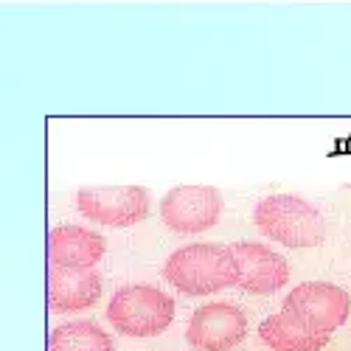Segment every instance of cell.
<instances>
[{
  "instance_id": "cell-5",
  "label": "cell",
  "mask_w": 351,
  "mask_h": 351,
  "mask_svg": "<svg viewBox=\"0 0 351 351\" xmlns=\"http://www.w3.org/2000/svg\"><path fill=\"white\" fill-rule=\"evenodd\" d=\"M222 194L211 186H178L160 199V219L174 233H202L219 222Z\"/></svg>"
},
{
  "instance_id": "cell-7",
  "label": "cell",
  "mask_w": 351,
  "mask_h": 351,
  "mask_svg": "<svg viewBox=\"0 0 351 351\" xmlns=\"http://www.w3.org/2000/svg\"><path fill=\"white\" fill-rule=\"evenodd\" d=\"M233 284L253 295H273L289 281V265L284 256L261 242H233L230 247Z\"/></svg>"
},
{
  "instance_id": "cell-2",
  "label": "cell",
  "mask_w": 351,
  "mask_h": 351,
  "mask_svg": "<svg viewBox=\"0 0 351 351\" xmlns=\"http://www.w3.org/2000/svg\"><path fill=\"white\" fill-rule=\"evenodd\" d=\"M163 278L180 289L183 295H211L233 284V265L230 250L214 242H197L174 250L166 265Z\"/></svg>"
},
{
  "instance_id": "cell-8",
  "label": "cell",
  "mask_w": 351,
  "mask_h": 351,
  "mask_svg": "<svg viewBox=\"0 0 351 351\" xmlns=\"http://www.w3.org/2000/svg\"><path fill=\"white\" fill-rule=\"evenodd\" d=\"M247 335V317L228 301L199 306L186 329V340L197 351H230Z\"/></svg>"
},
{
  "instance_id": "cell-11",
  "label": "cell",
  "mask_w": 351,
  "mask_h": 351,
  "mask_svg": "<svg viewBox=\"0 0 351 351\" xmlns=\"http://www.w3.org/2000/svg\"><path fill=\"white\" fill-rule=\"evenodd\" d=\"M258 337L273 351H320L329 343V335L315 332L301 317H295L292 312H284V309L278 315H270L265 324L258 326Z\"/></svg>"
},
{
  "instance_id": "cell-10",
  "label": "cell",
  "mask_w": 351,
  "mask_h": 351,
  "mask_svg": "<svg viewBox=\"0 0 351 351\" xmlns=\"http://www.w3.org/2000/svg\"><path fill=\"white\" fill-rule=\"evenodd\" d=\"M101 298V278L96 270H62L51 267L48 276V301L51 312L65 315L90 309Z\"/></svg>"
},
{
  "instance_id": "cell-3",
  "label": "cell",
  "mask_w": 351,
  "mask_h": 351,
  "mask_svg": "<svg viewBox=\"0 0 351 351\" xmlns=\"http://www.w3.org/2000/svg\"><path fill=\"white\" fill-rule=\"evenodd\" d=\"M107 320L127 337H155L171 326L174 301L152 284H127L110 298Z\"/></svg>"
},
{
  "instance_id": "cell-1",
  "label": "cell",
  "mask_w": 351,
  "mask_h": 351,
  "mask_svg": "<svg viewBox=\"0 0 351 351\" xmlns=\"http://www.w3.org/2000/svg\"><path fill=\"white\" fill-rule=\"evenodd\" d=\"M256 228L287 247H317L326 239V222L315 206L295 194H270L253 211Z\"/></svg>"
},
{
  "instance_id": "cell-4",
  "label": "cell",
  "mask_w": 351,
  "mask_h": 351,
  "mask_svg": "<svg viewBox=\"0 0 351 351\" xmlns=\"http://www.w3.org/2000/svg\"><path fill=\"white\" fill-rule=\"evenodd\" d=\"M82 217L107 228H132L149 217V191L143 186H84L76 194Z\"/></svg>"
},
{
  "instance_id": "cell-12",
  "label": "cell",
  "mask_w": 351,
  "mask_h": 351,
  "mask_svg": "<svg viewBox=\"0 0 351 351\" xmlns=\"http://www.w3.org/2000/svg\"><path fill=\"white\" fill-rule=\"evenodd\" d=\"M51 351H115V346L93 320H73L51 332Z\"/></svg>"
},
{
  "instance_id": "cell-9",
  "label": "cell",
  "mask_w": 351,
  "mask_h": 351,
  "mask_svg": "<svg viewBox=\"0 0 351 351\" xmlns=\"http://www.w3.org/2000/svg\"><path fill=\"white\" fill-rule=\"evenodd\" d=\"M48 256L53 267L93 270L104 256V239L96 230H87L79 225H60L48 237Z\"/></svg>"
},
{
  "instance_id": "cell-6",
  "label": "cell",
  "mask_w": 351,
  "mask_h": 351,
  "mask_svg": "<svg viewBox=\"0 0 351 351\" xmlns=\"http://www.w3.org/2000/svg\"><path fill=\"white\" fill-rule=\"evenodd\" d=\"M348 309H351L348 292L343 287L326 284V281L298 284L284 298V312H292L295 317H301L306 326H312L315 332H324V335H332L337 326L346 324Z\"/></svg>"
}]
</instances>
